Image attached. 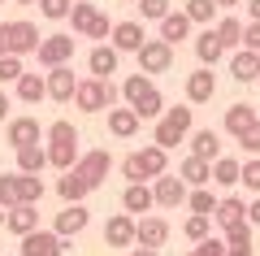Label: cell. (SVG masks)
Wrapping results in <instances>:
<instances>
[{
    "label": "cell",
    "instance_id": "obj_1",
    "mask_svg": "<svg viewBox=\"0 0 260 256\" xmlns=\"http://www.w3.org/2000/svg\"><path fill=\"white\" fill-rule=\"evenodd\" d=\"M165 165H169V152H160L156 144L139 148V152H130L126 161H121V174H126V187H130V183H148V178L156 183L160 174H169Z\"/></svg>",
    "mask_w": 260,
    "mask_h": 256
},
{
    "label": "cell",
    "instance_id": "obj_2",
    "mask_svg": "<svg viewBox=\"0 0 260 256\" xmlns=\"http://www.w3.org/2000/svg\"><path fill=\"white\" fill-rule=\"evenodd\" d=\"M117 100H121V87L117 82H100V78H78V92H74V104L83 113H109V109H117Z\"/></svg>",
    "mask_w": 260,
    "mask_h": 256
},
{
    "label": "cell",
    "instance_id": "obj_3",
    "mask_svg": "<svg viewBox=\"0 0 260 256\" xmlns=\"http://www.w3.org/2000/svg\"><path fill=\"white\" fill-rule=\"evenodd\" d=\"M191 113L186 104H178V109H165V118L156 122V130H152V144L160 148V152H169V148H178L186 135H191Z\"/></svg>",
    "mask_w": 260,
    "mask_h": 256
},
{
    "label": "cell",
    "instance_id": "obj_4",
    "mask_svg": "<svg viewBox=\"0 0 260 256\" xmlns=\"http://www.w3.org/2000/svg\"><path fill=\"white\" fill-rule=\"evenodd\" d=\"M135 56H139V74L143 78H148V74H169L174 70V48H169L165 39H148Z\"/></svg>",
    "mask_w": 260,
    "mask_h": 256
},
{
    "label": "cell",
    "instance_id": "obj_5",
    "mask_svg": "<svg viewBox=\"0 0 260 256\" xmlns=\"http://www.w3.org/2000/svg\"><path fill=\"white\" fill-rule=\"evenodd\" d=\"M74 35H44L39 39V65H48V70H61V65H70V56H74Z\"/></svg>",
    "mask_w": 260,
    "mask_h": 256
},
{
    "label": "cell",
    "instance_id": "obj_6",
    "mask_svg": "<svg viewBox=\"0 0 260 256\" xmlns=\"http://www.w3.org/2000/svg\"><path fill=\"white\" fill-rule=\"evenodd\" d=\"M152 195H156V204H160V209H178V204H186L191 187H186L178 174H160L156 183H152Z\"/></svg>",
    "mask_w": 260,
    "mask_h": 256
},
{
    "label": "cell",
    "instance_id": "obj_7",
    "mask_svg": "<svg viewBox=\"0 0 260 256\" xmlns=\"http://www.w3.org/2000/svg\"><path fill=\"white\" fill-rule=\"evenodd\" d=\"M169 239V221L165 217H139L135 221V243L148 247V252H160Z\"/></svg>",
    "mask_w": 260,
    "mask_h": 256
},
{
    "label": "cell",
    "instance_id": "obj_8",
    "mask_svg": "<svg viewBox=\"0 0 260 256\" xmlns=\"http://www.w3.org/2000/svg\"><path fill=\"white\" fill-rule=\"evenodd\" d=\"M39 26L35 22H26V18H18V22H9V52L13 56H26V52H39Z\"/></svg>",
    "mask_w": 260,
    "mask_h": 256
},
{
    "label": "cell",
    "instance_id": "obj_9",
    "mask_svg": "<svg viewBox=\"0 0 260 256\" xmlns=\"http://www.w3.org/2000/svg\"><path fill=\"white\" fill-rule=\"evenodd\" d=\"M39 118H9V126H5V139H9L13 152H22V148H35L39 144Z\"/></svg>",
    "mask_w": 260,
    "mask_h": 256
},
{
    "label": "cell",
    "instance_id": "obj_10",
    "mask_svg": "<svg viewBox=\"0 0 260 256\" xmlns=\"http://www.w3.org/2000/svg\"><path fill=\"white\" fill-rule=\"evenodd\" d=\"M74 169H78V174H83L91 187H100L104 178H109V169H113V156L104 152V148H91V152H83V156H78V165H74Z\"/></svg>",
    "mask_w": 260,
    "mask_h": 256
},
{
    "label": "cell",
    "instance_id": "obj_11",
    "mask_svg": "<svg viewBox=\"0 0 260 256\" xmlns=\"http://www.w3.org/2000/svg\"><path fill=\"white\" fill-rule=\"evenodd\" d=\"M22 256H65V239L56 230H35L22 239Z\"/></svg>",
    "mask_w": 260,
    "mask_h": 256
},
{
    "label": "cell",
    "instance_id": "obj_12",
    "mask_svg": "<svg viewBox=\"0 0 260 256\" xmlns=\"http://www.w3.org/2000/svg\"><path fill=\"white\" fill-rule=\"evenodd\" d=\"M44 82H48V96H52L56 104H70V100H74V92H78V78H74V70H70V65L48 70Z\"/></svg>",
    "mask_w": 260,
    "mask_h": 256
},
{
    "label": "cell",
    "instance_id": "obj_13",
    "mask_svg": "<svg viewBox=\"0 0 260 256\" xmlns=\"http://www.w3.org/2000/svg\"><path fill=\"white\" fill-rule=\"evenodd\" d=\"M117 61H121V52L113 44H95L91 56H87V70H91V78L109 82V74H117Z\"/></svg>",
    "mask_w": 260,
    "mask_h": 256
},
{
    "label": "cell",
    "instance_id": "obj_14",
    "mask_svg": "<svg viewBox=\"0 0 260 256\" xmlns=\"http://www.w3.org/2000/svg\"><path fill=\"white\" fill-rule=\"evenodd\" d=\"M213 96H217V74L213 70L200 65L195 74H186V100H191V104H208Z\"/></svg>",
    "mask_w": 260,
    "mask_h": 256
},
{
    "label": "cell",
    "instance_id": "obj_15",
    "mask_svg": "<svg viewBox=\"0 0 260 256\" xmlns=\"http://www.w3.org/2000/svg\"><path fill=\"white\" fill-rule=\"evenodd\" d=\"M113 48L117 52H139L143 44H148V35H143V22H113Z\"/></svg>",
    "mask_w": 260,
    "mask_h": 256
},
{
    "label": "cell",
    "instance_id": "obj_16",
    "mask_svg": "<svg viewBox=\"0 0 260 256\" xmlns=\"http://www.w3.org/2000/svg\"><path fill=\"white\" fill-rule=\"evenodd\" d=\"M213 221L221 230H234V226H243L247 221V200H239V195H221L217 200V213H213Z\"/></svg>",
    "mask_w": 260,
    "mask_h": 256
},
{
    "label": "cell",
    "instance_id": "obj_17",
    "mask_svg": "<svg viewBox=\"0 0 260 256\" xmlns=\"http://www.w3.org/2000/svg\"><path fill=\"white\" fill-rule=\"evenodd\" d=\"M104 243L109 247H135V217L130 213H113L104 226Z\"/></svg>",
    "mask_w": 260,
    "mask_h": 256
},
{
    "label": "cell",
    "instance_id": "obj_18",
    "mask_svg": "<svg viewBox=\"0 0 260 256\" xmlns=\"http://www.w3.org/2000/svg\"><path fill=\"white\" fill-rule=\"evenodd\" d=\"M87 221H91V213H87L83 204H65V209L56 213V226H52V230H56L61 239H70V235H83Z\"/></svg>",
    "mask_w": 260,
    "mask_h": 256
},
{
    "label": "cell",
    "instance_id": "obj_19",
    "mask_svg": "<svg viewBox=\"0 0 260 256\" xmlns=\"http://www.w3.org/2000/svg\"><path fill=\"white\" fill-rule=\"evenodd\" d=\"M91 191H95V187L87 183V178L78 174V169H70V174H61V183H56V195H61L65 204H83V200H87Z\"/></svg>",
    "mask_w": 260,
    "mask_h": 256
},
{
    "label": "cell",
    "instance_id": "obj_20",
    "mask_svg": "<svg viewBox=\"0 0 260 256\" xmlns=\"http://www.w3.org/2000/svg\"><path fill=\"white\" fill-rule=\"evenodd\" d=\"M121 209L135 217V213H148V209H156V195H152V187L148 183H130L126 191H121Z\"/></svg>",
    "mask_w": 260,
    "mask_h": 256
},
{
    "label": "cell",
    "instance_id": "obj_21",
    "mask_svg": "<svg viewBox=\"0 0 260 256\" xmlns=\"http://www.w3.org/2000/svg\"><path fill=\"white\" fill-rule=\"evenodd\" d=\"M256 122H260V118H256V109H251V104H243V100L225 109V130H230L234 139H243L251 126H256Z\"/></svg>",
    "mask_w": 260,
    "mask_h": 256
},
{
    "label": "cell",
    "instance_id": "obj_22",
    "mask_svg": "<svg viewBox=\"0 0 260 256\" xmlns=\"http://www.w3.org/2000/svg\"><path fill=\"white\" fill-rule=\"evenodd\" d=\"M5 226H9L18 239L35 235V230H39V209H30V204H18L13 213H5Z\"/></svg>",
    "mask_w": 260,
    "mask_h": 256
},
{
    "label": "cell",
    "instance_id": "obj_23",
    "mask_svg": "<svg viewBox=\"0 0 260 256\" xmlns=\"http://www.w3.org/2000/svg\"><path fill=\"white\" fill-rule=\"evenodd\" d=\"M178 178H182L191 191H195V187H208V183H213V165L200 161V156H186V161L178 165Z\"/></svg>",
    "mask_w": 260,
    "mask_h": 256
},
{
    "label": "cell",
    "instance_id": "obj_24",
    "mask_svg": "<svg viewBox=\"0 0 260 256\" xmlns=\"http://www.w3.org/2000/svg\"><path fill=\"white\" fill-rule=\"evenodd\" d=\"M230 74H234V82H256L260 78V52L239 48V52L230 56Z\"/></svg>",
    "mask_w": 260,
    "mask_h": 256
},
{
    "label": "cell",
    "instance_id": "obj_25",
    "mask_svg": "<svg viewBox=\"0 0 260 256\" xmlns=\"http://www.w3.org/2000/svg\"><path fill=\"white\" fill-rule=\"evenodd\" d=\"M191 156H200V161H221V135L217 130H195L191 135Z\"/></svg>",
    "mask_w": 260,
    "mask_h": 256
},
{
    "label": "cell",
    "instance_id": "obj_26",
    "mask_svg": "<svg viewBox=\"0 0 260 256\" xmlns=\"http://www.w3.org/2000/svg\"><path fill=\"white\" fill-rule=\"evenodd\" d=\"M221 52H225V48L217 44L213 26H204V31H200V35H195V56H200V65H204V70H213V65L221 61Z\"/></svg>",
    "mask_w": 260,
    "mask_h": 256
},
{
    "label": "cell",
    "instance_id": "obj_27",
    "mask_svg": "<svg viewBox=\"0 0 260 256\" xmlns=\"http://www.w3.org/2000/svg\"><path fill=\"white\" fill-rule=\"evenodd\" d=\"M213 35H217V44H221V48H243V22L234 18V13H225V18H217Z\"/></svg>",
    "mask_w": 260,
    "mask_h": 256
},
{
    "label": "cell",
    "instance_id": "obj_28",
    "mask_svg": "<svg viewBox=\"0 0 260 256\" xmlns=\"http://www.w3.org/2000/svg\"><path fill=\"white\" fill-rule=\"evenodd\" d=\"M13 87H18V100L22 104H39L48 96V82H44V74H22L18 82H13Z\"/></svg>",
    "mask_w": 260,
    "mask_h": 256
},
{
    "label": "cell",
    "instance_id": "obj_29",
    "mask_svg": "<svg viewBox=\"0 0 260 256\" xmlns=\"http://www.w3.org/2000/svg\"><path fill=\"white\" fill-rule=\"evenodd\" d=\"M44 152H48V165H56L61 174H70V169L78 165V156H83V152H78V144H48Z\"/></svg>",
    "mask_w": 260,
    "mask_h": 256
},
{
    "label": "cell",
    "instance_id": "obj_30",
    "mask_svg": "<svg viewBox=\"0 0 260 256\" xmlns=\"http://www.w3.org/2000/svg\"><path fill=\"white\" fill-rule=\"evenodd\" d=\"M186 35H191V18H186V13H182V9H178V13H174V9H169V18H165V22H160V39H165V44H169V48H174V44H178V39H186Z\"/></svg>",
    "mask_w": 260,
    "mask_h": 256
},
{
    "label": "cell",
    "instance_id": "obj_31",
    "mask_svg": "<svg viewBox=\"0 0 260 256\" xmlns=\"http://www.w3.org/2000/svg\"><path fill=\"white\" fill-rule=\"evenodd\" d=\"M135 130H139V113L135 109H109V135L130 139Z\"/></svg>",
    "mask_w": 260,
    "mask_h": 256
},
{
    "label": "cell",
    "instance_id": "obj_32",
    "mask_svg": "<svg viewBox=\"0 0 260 256\" xmlns=\"http://www.w3.org/2000/svg\"><path fill=\"white\" fill-rule=\"evenodd\" d=\"M130 109H135V113H139V122L143 118H165V100H160V92H156V82H152V87H148V92H143L139 96V100H135V104H130Z\"/></svg>",
    "mask_w": 260,
    "mask_h": 256
},
{
    "label": "cell",
    "instance_id": "obj_33",
    "mask_svg": "<svg viewBox=\"0 0 260 256\" xmlns=\"http://www.w3.org/2000/svg\"><path fill=\"white\" fill-rule=\"evenodd\" d=\"M39 200H44V178L39 174H18V204L39 209Z\"/></svg>",
    "mask_w": 260,
    "mask_h": 256
},
{
    "label": "cell",
    "instance_id": "obj_34",
    "mask_svg": "<svg viewBox=\"0 0 260 256\" xmlns=\"http://www.w3.org/2000/svg\"><path fill=\"white\" fill-rule=\"evenodd\" d=\"M239 174H243V165L234 161V156L213 161V183H217V187H234V183H239Z\"/></svg>",
    "mask_w": 260,
    "mask_h": 256
},
{
    "label": "cell",
    "instance_id": "obj_35",
    "mask_svg": "<svg viewBox=\"0 0 260 256\" xmlns=\"http://www.w3.org/2000/svg\"><path fill=\"white\" fill-rule=\"evenodd\" d=\"M44 165H48V152H44V148H22V152H18V174H39V169H44Z\"/></svg>",
    "mask_w": 260,
    "mask_h": 256
},
{
    "label": "cell",
    "instance_id": "obj_36",
    "mask_svg": "<svg viewBox=\"0 0 260 256\" xmlns=\"http://www.w3.org/2000/svg\"><path fill=\"white\" fill-rule=\"evenodd\" d=\"M186 204H191L195 217H213V213H217V200H213V191H208V187H195V191L186 195Z\"/></svg>",
    "mask_w": 260,
    "mask_h": 256
},
{
    "label": "cell",
    "instance_id": "obj_37",
    "mask_svg": "<svg viewBox=\"0 0 260 256\" xmlns=\"http://www.w3.org/2000/svg\"><path fill=\"white\" fill-rule=\"evenodd\" d=\"M100 18V9H95V5H74V9H70V22H74V35H87V31H91V22Z\"/></svg>",
    "mask_w": 260,
    "mask_h": 256
},
{
    "label": "cell",
    "instance_id": "obj_38",
    "mask_svg": "<svg viewBox=\"0 0 260 256\" xmlns=\"http://www.w3.org/2000/svg\"><path fill=\"white\" fill-rule=\"evenodd\" d=\"M182 235L191 239V243H204V239L213 235V217H195V213H191V217L182 221Z\"/></svg>",
    "mask_w": 260,
    "mask_h": 256
},
{
    "label": "cell",
    "instance_id": "obj_39",
    "mask_svg": "<svg viewBox=\"0 0 260 256\" xmlns=\"http://www.w3.org/2000/svg\"><path fill=\"white\" fill-rule=\"evenodd\" d=\"M148 87H152V78H143V74H130V78L121 82V100H126V109H130L135 100H139V96L148 92Z\"/></svg>",
    "mask_w": 260,
    "mask_h": 256
},
{
    "label": "cell",
    "instance_id": "obj_40",
    "mask_svg": "<svg viewBox=\"0 0 260 256\" xmlns=\"http://www.w3.org/2000/svg\"><path fill=\"white\" fill-rule=\"evenodd\" d=\"M186 18H191V22H204V26H213V13H217V5H213V0H186Z\"/></svg>",
    "mask_w": 260,
    "mask_h": 256
},
{
    "label": "cell",
    "instance_id": "obj_41",
    "mask_svg": "<svg viewBox=\"0 0 260 256\" xmlns=\"http://www.w3.org/2000/svg\"><path fill=\"white\" fill-rule=\"evenodd\" d=\"M18 209V174H5L0 178V213H13Z\"/></svg>",
    "mask_w": 260,
    "mask_h": 256
},
{
    "label": "cell",
    "instance_id": "obj_42",
    "mask_svg": "<svg viewBox=\"0 0 260 256\" xmlns=\"http://www.w3.org/2000/svg\"><path fill=\"white\" fill-rule=\"evenodd\" d=\"M48 144H78V126L74 122H52L48 126Z\"/></svg>",
    "mask_w": 260,
    "mask_h": 256
},
{
    "label": "cell",
    "instance_id": "obj_43",
    "mask_svg": "<svg viewBox=\"0 0 260 256\" xmlns=\"http://www.w3.org/2000/svg\"><path fill=\"white\" fill-rule=\"evenodd\" d=\"M70 9H74V0H39V13H44L48 22H61V18H70Z\"/></svg>",
    "mask_w": 260,
    "mask_h": 256
},
{
    "label": "cell",
    "instance_id": "obj_44",
    "mask_svg": "<svg viewBox=\"0 0 260 256\" xmlns=\"http://www.w3.org/2000/svg\"><path fill=\"white\" fill-rule=\"evenodd\" d=\"M143 22H165L169 18V0H139Z\"/></svg>",
    "mask_w": 260,
    "mask_h": 256
},
{
    "label": "cell",
    "instance_id": "obj_45",
    "mask_svg": "<svg viewBox=\"0 0 260 256\" xmlns=\"http://www.w3.org/2000/svg\"><path fill=\"white\" fill-rule=\"evenodd\" d=\"M221 243H225V247H251V226L243 221V226L225 230V235H221Z\"/></svg>",
    "mask_w": 260,
    "mask_h": 256
},
{
    "label": "cell",
    "instance_id": "obj_46",
    "mask_svg": "<svg viewBox=\"0 0 260 256\" xmlns=\"http://www.w3.org/2000/svg\"><path fill=\"white\" fill-rule=\"evenodd\" d=\"M22 56H0V82H18L22 78Z\"/></svg>",
    "mask_w": 260,
    "mask_h": 256
},
{
    "label": "cell",
    "instance_id": "obj_47",
    "mask_svg": "<svg viewBox=\"0 0 260 256\" xmlns=\"http://www.w3.org/2000/svg\"><path fill=\"white\" fill-rule=\"evenodd\" d=\"M239 183H247V191H256V195H260V161H256V156H251V161L243 165Z\"/></svg>",
    "mask_w": 260,
    "mask_h": 256
},
{
    "label": "cell",
    "instance_id": "obj_48",
    "mask_svg": "<svg viewBox=\"0 0 260 256\" xmlns=\"http://www.w3.org/2000/svg\"><path fill=\"white\" fill-rule=\"evenodd\" d=\"M186 256H225V243H221V239H213V235H208L204 243H195V247H191Z\"/></svg>",
    "mask_w": 260,
    "mask_h": 256
},
{
    "label": "cell",
    "instance_id": "obj_49",
    "mask_svg": "<svg viewBox=\"0 0 260 256\" xmlns=\"http://www.w3.org/2000/svg\"><path fill=\"white\" fill-rule=\"evenodd\" d=\"M243 48L247 52H260V22H247L243 26Z\"/></svg>",
    "mask_w": 260,
    "mask_h": 256
},
{
    "label": "cell",
    "instance_id": "obj_50",
    "mask_svg": "<svg viewBox=\"0 0 260 256\" xmlns=\"http://www.w3.org/2000/svg\"><path fill=\"white\" fill-rule=\"evenodd\" d=\"M109 35H113V22L100 13V18L91 22V31H87V39H109Z\"/></svg>",
    "mask_w": 260,
    "mask_h": 256
},
{
    "label": "cell",
    "instance_id": "obj_51",
    "mask_svg": "<svg viewBox=\"0 0 260 256\" xmlns=\"http://www.w3.org/2000/svg\"><path fill=\"white\" fill-rule=\"evenodd\" d=\"M239 144L247 148V152H260V122H256V126H251V130H247L243 139H239Z\"/></svg>",
    "mask_w": 260,
    "mask_h": 256
},
{
    "label": "cell",
    "instance_id": "obj_52",
    "mask_svg": "<svg viewBox=\"0 0 260 256\" xmlns=\"http://www.w3.org/2000/svg\"><path fill=\"white\" fill-rule=\"evenodd\" d=\"M0 56H13L9 52V22H0Z\"/></svg>",
    "mask_w": 260,
    "mask_h": 256
},
{
    "label": "cell",
    "instance_id": "obj_53",
    "mask_svg": "<svg viewBox=\"0 0 260 256\" xmlns=\"http://www.w3.org/2000/svg\"><path fill=\"white\" fill-rule=\"evenodd\" d=\"M247 226H260V195L247 204Z\"/></svg>",
    "mask_w": 260,
    "mask_h": 256
},
{
    "label": "cell",
    "instance_id": "obj_54",
    "mask_svg": "<svg viewBox=\"0 0 260 256\" xmlns=\"http://www.w3.org/2000/svg\"><path fill=\"white\" fill-rule=\"evenodd\" d=\"M247 22H260V0H247Z\"/></svg>",
    "mask_w": 260,
    "mask_h": 256
},
{
    "label": "cell",
    "instance_id": "obj_55",
    "mask_svg": "<svg viewBox=\"0 0 260 256\" xmlns=\"http://www.w3.org/2000/svg\"><path fill=\"white\" fill-rule=\"evenodd\" d=\"M9 118V92H0V122Z\"/></svg>",
    "mask_w": 260,
    "mask_h": 256
},
{
    "label": "cell",
    "instance_id": "obj_56",
    "mask_svg": "<svg viewBox=\"0 0 260 256\" xmlns=\"http://www.w3.org/2000/svg\"><path fill=\"white\" fill-rule=\"evenodd\" d=\"M225 256H256L251 247H225Z\"/></svg>",
    "mask_w": 260,
    "mask_h": 256
},
{
    "label": "cell",
    "instance_id": "obj_57",
    "mask_svg": "<svg viewBox=\"0 0 260 256\" xmlns=\"http://www.w3.org/2000/svg\"><path fill=\"white\" fill-rule=\"evenodd\" d=\"M217 9H234V5H243V0H213Z\"/></svg>",
    "mask_w": 260,
    "mask_h": 256
},
{
    "label": "cell",
    "instance_id": "obj_58",
    "mask_svg": "<svg viewBox=\"0 0 260 256\" xmlns=\"http://www.w3.org/2000/svg\"><path fill=\"white\" fill-rule=\"evenodd\" d=\"M130 256H160V252H148V247H130Z\"/></svg>",
    "mask_w": 260,
    "mask_h": 256
},
{
    "label": "cell",
    "instance_id": "obj_59",
    "mask_svg": "<svg viewBox=\"0 0 260 256\" xmlns=\"http://www.w3.org/2000/svg\"><path fill=\"white\" fill-rule=\"evenodd\" d=\"M18 5H39V0H18Z\"/></svg>",
    "mask_w": 260,
    "mask_h": 256
},
{
    "label": "cell",
    "instance_id": "obj_60",
    "mask_svg": "<svg viewBox=\"0 0 260 256\" xmlns=\"http://www.w3.org/2000/svg\"><path fill=\"white\" fill-rule=\"evenodd\" d=\"M0 226H5V213H0Z\"/></svg>",
    "mask_w": 260,
    "mask_h": 256
},
{
    "label": "cell",
    "instance_id": "obj_61",
    "mask_svg": "<svg viewBox=\"0 0 260 256\" xmlns=\"http://www.w3.org/2000/svg\"><path fill=\"white\" fill-rule=\"evenodd\" d=\"M0 5H5V0H0Z\"/></svg>",
    "mask_w": 260,
    "mask_h": 256
},
{
    "label": "cell",
    "instance_id": "obj_62",
    "mask_svg": "<svg viewBox=\"0 0 260 256\" xmlns=\"http://www.w3.org/2000/svg\"><path fill=\"white\" fill-rule=\"evenodd\" d=\"M135 5H139V0H135Z\"/></svg>",
    "mask_w": 260,
    "mask_h": 256
}]
</instances>
